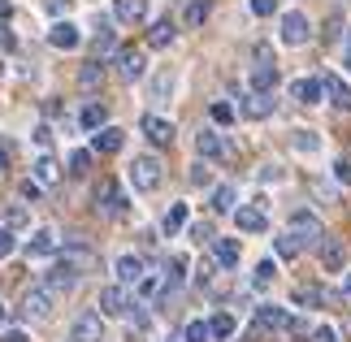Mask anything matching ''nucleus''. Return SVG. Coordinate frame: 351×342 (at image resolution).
Instances as JSON below:
<instances>
[{"label":"nucleus","instance_id":"obj_44","mask_svg":"<svg viewBox=\"0 0 351 342\" xmlns=\"http://www.w3.org/2000/svg\"><path fill=\"white\" fill-rule=\"evenodd\" d=\"M13 247H18V234H13L9 225H0V260L13 256Z\"/></svg>","mask_w":351,"mask_h":342},{"label":"nucleus","instance_id":"obj_45","mask_svg":"<svg viewBox=\"0 0 351 342\" xmlns=\"http://www.w3.org/2000/svg\"><path fill=\"white\" fill-rule=\"evenodd\" d=\"M191 182H195V186H208V182H213V169L204 165V160H195V165H191Z\"/></svg>","mask_w":351,"mask_h":342},{"label":"nucleus","instance_id":"obj_15","mask_svg":"<svg viewBox=\"0 0 351 342\" xmlns=\"http://www.w3.org/2000/svg\"><path fill=\"white\" fill-rule=\"evenodd\" d=\"M113 273H117V282H121V286H139V282H143V260L126 252V256H117Z\"/></svg>","mask_w":351,"mask_h":342},{"label":"nucleus","instance_id":"obj_46","mask_svg":"<svg viewBox=\"0 0 351 342\" xmlns=\"http://www.w3.org/2000/svg\"><path fill=\"white\" fill-rule=\"evenodd\" d=\"M334 182L351 186V160H334Z\"/></svg>","mask_w":351,"mask_h":342},{"label":"nucleus","instance_id":"obj_49","mask_svg":"<svg viewBox=\"0 0 351 342\" xmlns=\"http://www.w3.org/2000/svg\"><path fill=\"white\" fill-rule=\"evenodd\" d=\"M156 291H160V278H143V282H139V295H143V299H152Z\"/></svg>","mask_w":351,"mask_h":342},{"label":"nucleus","instance_id":"obj_50","mask_svg":"<svg viewBox=\"0 0 351 342\" xmlns=\"http://www.w3.org/2000/svg\"><path fill=\"white\" fill-rule=\"evenodd\" d=\"M261 182H282V165H261Z\"/></svg>","mask_w":351,"mask_h":342},{"label":"nucleus","instance_id":"obj_48","mask_svg":"<svg viewBox=\"0 0 351 342\" xmlns=\"http://www.w3.org/2000/svg\"><path fill=\"white\" fill-rule=\"evenodd\" d=\"M313 342H339V330H334V325H317V330H313Z\"/></svg>","mask_w":351,"mask_h":342},{"label":"nucleus","instance_id":"obj_29","mask_svg":"<svg viewBox=\"0 0 351 342\" xmlns=\"http://www.w3.org/2000/svg\"><path fill=\"white\" fill-rule=\"evenodd\" d=\"M57 178H61V165L52 156H39L35 160V182L39 186H57Z\"/></svg>","mask_w":351,"mask_h":342},{"label":"nucleus","instance_id":"obj_13","mask_svg":"<svg viewBox=\"0 0 351 342\" xmlns=\"http://www.w3.org/2000/svg\"><path fill=\"white\" fill-rule=\"evenodd\" d=\"M143 134L152 139L156 147H165V143H173V121H165V117H156V113H143Z\"/></svg>","mask_w":351,"mask_h":342},{"label":"nucleus","instance_id":"obj_28","mask_svg":"<svg viewBox=\"0 0 351 342\" xmlns=\"http://www.w3.org/2000/svg\"><path fill=\"white\" fill-rule=\"evenodd\" d=\"M291 147L300 156H317L321 152V134L317 130H291Z\"/></svg>","mask_w":351,"mask_h":342},{"label":"nucleus","instance_id":"obj_8","mask_svg":"<svg viewBox=\"0 0 351 342\" xmlns=\"http://www.w3.org/2000/svg\"><path fill=\"white\" fill-rule=\"evenodd\" d=\"M291 234L300 239V243H326V234H321V217L308 212V208L291 212Z\"/></svg>","mask_w":351,"mask_h":342},{"label":"nucleus","instance_id":"obj_26","mask_svg":"<svg viewBox=\"0 0 351 342\" xmlns=\"http://www.w3.org/2000/svg\"><path fill=\"white\" fill-rule=\"evenodd\" d=\"M173 87H178V74H173V70H160V74H152L147 100H169V95H173Z\"/></svg>","mask_w":351,"mask_h":342},{"label":"nucleus","instance_id":"obj_40","mask_svg":"<svg viewBox=\"0 0 351 342\" xmlns=\"http://www.w3.org/2000/svg\"><path fill=\"white\" fill-rule=\"evenodd\" d=\"M295 304L317 308V304H321V286H295Z\"/></svg>","mask_w":351,"mask_h":342},{"label":"nucleus","instance_id":"obj_3","mask_svg":"<svg viewBox=\"0 0 351 342\" xmlns=\"http://www.w3.org/2000/svg\"><path fill=\"white\" fill-rule=\"evenodd\" d=\"M96 304H100V317H130V295H126V286H104V291H100V299H96Z\"/></svg>","mask_w":351,"mask_h":342},{"label":"nucleus","instance_id":"obj_10","mask_svg":"<svg viewBox=\"0 0 351 342\" xmlns=\"http://www.w3.org/2000/svg\"><path fill=\"white\" fill-rule=\"evenodd\" d=\"M291 100L308 104V108L321 104V100H326V78H295V83H291Z\"/></svg>","mask_w":351,"mask_h":342},{"label":"nucleus","instance_id":"obj_58","mask_svg":"<svg viewBox=\"0 0 351 342\" xmlns=\"http://www.w3.org/2000/svg\"><path fill=\"white\" fill-rule=\"evenodd\" d=\"M343 295H347V299H351V269H347V273H343Z\"/></svg>","mask_w":351,"mask_h":342},{"label":"nucleus","instance_id":"obj_25","mask_svg":"<svg viewBox=\"0 0 351 342\" xmlns=\"http://www.w3.org/2000/svg\"><path fill=\"white\" fill-rule=\"evenodd\" d=\"M52 252H57V234H52V230H35V239L26 243V256H31V260H44Z\"/></svg>","mask_w":351,"mask_h":342},{"label":"nucleus","instance_id":"obj_31","mask_svg":"<svg viewBox=\"0 0 351 342\" xmlns=\"http://www.w3.org/2000/svg\"><path fill=\"white\" fill-rule=\"evenodd\" d=\"M274 278H278V265H274V260H261V265H256V273H252V286H256V291H269V286H274Z\"/></svg>","mask_w":351,"mask_h":342},{"label":"nucleus","instance_id":"obj_24","mask_svg":"<svg viewBox=\"0 0 351 342\" xmlns=\"http://www.w3.org/2000/svg\"><path fill=\"white\" fill-rule=\"evenodd\" d=\"M113 18L117 22H143L147 18V0H113Z\"/></svg>","mask_w":351,"mask_h":342},{"label":"nucleus","instance_id":"obj_22","mask_svg":"<svg viewBox=\"0 0 351 342\" xmlns=\"http://www.w3.org/2000/svg\"><path fill=\"white\" fill-rule=\"evenodd\" d=\"M239 256H243L239 239H213V260H217L221 269H234V265H239Z\"/></svg>","mask_w":351,"mask_h":342},{"label":"nucleus","instance_id":"obj_38","mask_svg":"<svg viewBox=\"0 0 351 342\" xmlns=\"http://www.w3.org/2000/svg\"><path fill=\"white\" fill-rule=\"evenodd\" d=\"M78 83H83V87H96V83H104V65H100V61L83 65V70H78Z\"/></svg>","mask_w":351,"mask_h":342},{"label":"nucleus","instance_id":"obj_19","mask_svg":"<svg viewBox=\"0 0 351 342\" xmlns=\"http://www.w3.org/2000/svg\"><path fill=\"white\" fill-rule=\"evenodd\" d=\"M234 225L243 230V234H265V230H269V217L261 208H234Z\"/></svg>","mask_w":351,"mask_h":342},{"label":"nucleus","instance_id":"obj_41","mask_svg":"<svg viewBox=\"0 0 351 342\" xmlns=\"http://www.w3.org/2000/svg\"><path fill=\"white\" fill-rule=\"evenodd\" d=\"M182 338H186V342H208V338H213V330H208V321H191Z\"/></svg>","mask_w":351,"mask_h":342},{"label":"nucleus","instance_id":"obj_61","mask_svg":"<svg viewBox=\"0 0 351 342\" xmlns=\"http://www.w3.org/2000/svg\"><path fill=\"white\" fill-rule=\"evenodd\" d=\"M347 48H351V35H347Z\"/></svg>","mask_w":351,"mask_h":342},{"label":"nucleus","instance_id":"obj_21","mask_svg":"<svg viewBox=\"0 0 351 342\" xmlns=\"http://www.w3.org/2000/svg\"><path fill=\"white\" fill-rule=\"evenodd\" d=\"M121 143H126V134H121V126H104V130H96V139H91V147H96V152H104V156L121 152Z\"/></svg>","mask_w":351,"mask_h":342},{"label":"nucleus","instance_id":"obj_34","mask_svg":"<svg viewBox=\"0 0 351 342\" xmlns=\"http://www.w3.org/2000/svg\"><path fill=\"white\" fill-rule=\"evenodd\" d=\"M300 247H304V243L295 239L291 230H287V234H278V239H274V252H278L282 260H295V256H300Z\"/></svg>","mask_w":351,"mask_h":342},{"label":"nucleus","instance_id":"obj_37","mask_svg":"<svg viewBox=\"0 0 351 342\" xmlns=\"http://www.w3.org/2000/svg\"><path fill=\"white\" fill-rule=\"evenodd\" d=\"M230 208H234V186L226 182V186L213 191V212H230Z\"/></svg>","mask_w":351,"mask_h":342},{"label":"nucleus","instance_id":"obj_56","mask_svg":"<svg viewBox=\"0 0 351 342\" xmlns=\"http://www.w3.org/2000/svg\"><path fill=\"white\" fill-rule=\"evenodd\" d=\"M5 18H13V5H9V0H0V22H5Z\"/></svg>","mask_w":351,"mask_h":342},{"label":"nucleus","instance_id":"obj_1","mask_svg":"<svg viewBox=\"0 0 351 342\" xmlns=\"http://www.w3.org/2000/svg\"><path fill=\"white\" fill-rule=\"evenodd\" d=\"M160 182H165V165H160L156 156H134V165H130V186L143 191V195H152Z\"/></svg>","mask_w":351,"mask_h":342},{"label":"nucleus","instance_id":"obj_60","mask_svg":"<svg viewBox=\"0 0 351 342\" xmlns=\"http://www.w3.org/2000/svg\"><path fill=\"white\" fill-rule=\"evenodd\" d=\"M0 325H5V304H0Z\"/></svg>","mask_w":351,"mask_h":342},{"label":"nucleus","instance_id":"obj_11","mask_svg":"<svg viewBox=\"0 0 351 342\" xmlns=\"http://www.w3.org/2000/svg\"><path fill=\"white\" fill-rule=\"evenodd\" d=\"M48 44H52V48H61V52H74L78 44H83V31H78L74 22H65V18H61V22H52V26H48Z\"/></svg>","mask_w":351,"mask_h":342},{"label":"nucleus","instance_id":"obj_5","mask_svg":"<svg viewBox=\"0 0 351 342\" xmlns=\"http://www.w3.org/2000/svg\"><path fill=\"white\" fill-rule=\"evenodd\" d=\"M70 338L74 342H104V317L100 312H78L70 325Z\"/></svg>","mask_w":351,"mask_h":342},{"label":"nucleus","instance_id":"obj_36","mask_svg":"<svg viewBox=\"0 0 351 342\" xmlns=\"http://www.w3.org/2000/svg\"><path fill=\"white\" fill-rule=\"evenodd\" d=\"M208 0H191V5H186V13H182V22L186 26H204V18H208Z\"/></svg>","mask_w":351,"mask_h":342},{"label":"nucleus","instance_id":"obj_47","mask_svg":"<svg viewBox=\"0 0 351 342\" xmlns=\"http://www.w3.org/2000/svg\"><path fill=\"white\" fill-rule=\"evenodd\" d=\"M252 13H256V18H274V13H278V0H252Z\"/></svg>","mask_w":351,"mask_h":342},{"label":"nucleus","instance_id":"obj_35","mask_svg":"<svg viewBox=\"0 0 351 342\" xmlns=\"http://www.w3.org/2000/svg\"><path fill=\"white\" fill-rule=\"evenodd\" d=\"M5 225L13 230V234H18V230H26V225H31V212H26L22 204H9V208H5Z\"/></svg>","mask_w":351,"mask_h":342},{"label":"nucleus","instance_id":"obj_51","mask_svg":"<svg viewBox=\"0 0 351 342\" xmlns=\"http://www.w3.org/2000/svg\"><path fill=\"white\" fill-rule=\"evenodd\" d=\"M31 139H35L39 147H48V143H52V126H35V134H31Z\"/></svg>","mask_w":351,"mask_h":342},{"label":"nucleus","instance_id":"obj_14","mask_svg":"<svg viewBox=\"0 0 351 342\" xmlns=\"http://www.w3.org/2000/svg\"><path fill=\"white\" fill-rule=\"evenodd\" d=\"M291 325V312L278 308V304H261L256 308V330H287Z\"/></svg>","mask_w":351,"mask_h":342},{"label":"nucleus","instance_id":"obj_43","mask_svg":"<svg viewBox=\"0 0 351 342\" xmlns=\"http://www.w3.org/2000/svg\"><path fill=\"white\" fill-rule=\"evenodd\" d=\"M186 278V256H173L169 260V278H165V286H178Z\"/></svg>","mask_w":351,"mask_h":342},{"label":"nucleus","instance_id":"obj_62","mask_svg":"<svg viewBox=\"0 0 351 342\" xmlns=\"http://www.w3.org/2000/svg\"><path fill=\"white\" fill-rule=\"evenodd\" d=\"M0 74H5V65H0Z\"/></svg>","mask_w":351,"mask_h":342},{"label":"nucleus","instance_id":"obj_57","mask_svg":"<svg viewBox=\"0 0 351 342\" xmlns=\"http://www.w3.org/2000/svg\"><path fill=\"white\" fill-rule=\"evenodd\" d=\"M0 169H9V147L0 143Z\"/></svg>","mask_w":351,"mask_h":342},{"label":"nucleus","instance_id":"obj_27","mask_svg":"<svg viewBox=\"0 0 351 342\" xmlns=\"http://www.w3.org/2000/svg\"><path fill=\"white\" fill-rule=\"evenodd\" d=\"M326 95H330L334 108H347V113H351V87L343 83L339 74H326Z\"/></svg>","mask_w":351,"mask_h":342},{"label":"nucleus","instance_id":"obj_54","mask_svg":"<svg viewBox=\"0 0 351 342\" xmlns=\"http://www.w3.org/2000/svg\"><path fill=\"white\" fill-rule=\"evenodd\" d=\"M195 278H199V286H208V282H213V265H199Z\"/></svg>","mask_w":351,"mask_h":342},{"label":"nucleus","instance_id":"obj_52","mask_svg":"<svg viewBox=\"0 0 351 342\" xmlns=\"http://www.w3.org/2000/svg\"><path fill=\"white\" fill-rule=\"evenodd\" d=\"M287 330H291L295 338H308V321H300V317H291V325H287Z\"/></svg>","mask_w":351,"mask_h":342},{"label":"nucleus","instance_id":"obj_6","mask_svg":"<svg viewBox=\"0 0 351 342\" xmlns=\"http://www.w3.org/2000/svg\"><path fill=\"white\" fill-rule=\"evenodd\" d=\"M96 208H100L104 217H126V212H130V199L121 195L117 182H100V191H96Z\"/></svg>","mask_w":351,"mask_h":342},{"label":"nucleus","instance_id":"obj_20","mask_svg":"<svg viewBox=\"0 0 351 342\" xmlns=\"http://www.w3.org/2000/svg\"><path fill=\"white\" fill-rule=\"evenodd\" d=\"M243 117H252V121H265L269 113H274V95H261V91H247V100H243L239 108Z\"/></svg>","mask_w":351,"mask_h":342},{"label":"nucleus","instance_id":"obj_23","mask_svg":"<svg viewBox=\"0 0 351 342\" xmlns=\"http://www.w3.org/2000/svg\"><path fill=\"white\" fill-rule=\"evenodd\" d=\"M78 126L91 130V134L104 130V126H109V108H104V104H83V113H78Z\"/></svg>","mask_w":351,"mask_h":342},{"label":"nucleus","instance_id":"obj_4","mask_svg":"<svg viewBox=\"0 0 351 342\" xmlns=\"http://www.w3.org/2000/svg\"><path fill=\"white\" fill-rule=\"evenodd\" d=\"M52 304H57V295H52L48 286H35V291L22 295V312H26L31 321H48V317H52Z\"/></svg>","mask_w":351,"mask_h":342},{"label":"nucleus","instance_id":"obj_32","mask_svg":"<svg viewBox=\"0 0 351 342\" xmlns=\"http://www.w3.org/2000/svg\"><path fill=\"white\" fill-rule=\"evenodd\" d=\"M208 330H213V338H234V330H239V325H234V317H230V312H217V317H213L208 321Z\"/></svg>","mask_w":351,"mask_h":342},{"label":"nucleus","instance_id":"obj_42","mask_svg":"<svg viewBox=\"0 0 351 342\" xmlns=\"http://www.w3.org/2000/svg\"><path fill=\"white\" fill-rule=\"evenodd\" d=\"M87 169H91V152H83V147H78V152H70V173L83 178Z\"/></svg>","mask_w":351,"mask_h":342},{"label":"nucleus","instance_id":"obj_17","mask_svg":"<svg viewBox=\"0 0 351 342\" xmlns=\"http://www.w3.org/2000/svg\"><path fill=\"white\" fill-rule=\"evenodd\" d=\"M173 39H178V22H173V18H156L152 31H147V48H169Z\"/></svg>","mask_w":351,"mask_h":342},{"label":"nucleus","instance_id":"obj_30","mask_svg":"<svg viewBox=\"0 0 351 342\" xmlns=\"http://www.w3.org/2000/svg\"><path fill=\"white\" fill-rule=\"evenodd\" d=\"M186 204H169V212H165V221H160V230H165V234H178V230L186 225Z\"/></svg>","mask_w":351,"mask_h":342},{"label":"nucleus","instance_id":"obj_12","mask_svg":"<svg viewBox=\"0 0 351 342\" xmlns=\"http://www.w3.org/2000/svg\"><path fill=\"white\" fill-rule=\"evenodd\" d=\"M195 152H199V160H221L226 152H230V143H226L217 130H199L195 134Z\"/></svg>","mask_w":351,"mask_h":342},{"label":"nucleus","instance_id":"obj_39","mask_svg":"<svg viewBox=\"0 0 351 342\" xmlns=\"http://www.w3.org/2000/svg\"><path fill=\"white\" fill-rule=\"evenodd\" d=\"M208 117L217 121V126H230V121H234V104H226V100H213V108H208Z\"/></svg>","mask_w":351,"mask_h":342},{"label":"nucleus","instance_id":"obj_18","mask_svg":"<svg viewBox=\"0 0 351 342\" xmlns=\"http://www.w3.org/2000/svg\"><path fill=\"white\" fill-rule=\"evenodd\" d=\"M247 83H252V91H261V95H274V87H278V65H274V61H261V65L252 70V78H247Z\"/></svg>","mask_w":351,"mask_h":342},{"label":"nucleus","instance_id":"obj_7","mask_svg":"<svg viewBox=\"0 0 351 342\" xmlns=\"http://www.w3.org/2000/svg\"><path fill=\"white\" fill-rule=\"evenodd\" d=\"M44 286L52 295H65V291H74L78 286V269L70 265V260H57V265H48V273H44Z\"/></svg>","mask_w":351,"mask_h":342},{"label":"nucleus","instance_id":"obj_59","mask_svg":"<svg viewBox=\"0 0 351 342\" xmlns=\"http://www.w3.org/2000/svg\"><path fill=\"white\" fill-rule=\"evenodd\" d=\"M343 65H347V70H351V48H347V52H343Z\"/></svg>","mask_w":351,"mask_h":342},{"label":"nucleus","instance_id":"obj_16","mask_svg":"<svg viewBox=\"0 0 351 342\" xmlns=\"http://www.w3.org/2000/svg\"><path fill=\"white\" fill-rule=\"evenodd\" d=\"M321 265H326V273H347V247L339 239L321 243Z\"/></svg>","mask_w":351,"mask_h":342},{"label":"nucleus","instance_id":"obj_53","mask_svg":"<svg viewBox=\"0 0 351 342\" xmlns=\"http://www.w3.org/2000/svg\"><path fill=\"white\" fill-rule=\"evenodd\" d=\"M65 9H70V0H48V13H57V18H61Z\"/></svg>","mask_w":351,"mask_h":342},{"label":"nucleus","instance_id":"obj_55","mask_svg":"<svg viewBox=\"0 0 351 342\" xmlns=\"http://www.w3.org/2000/svg\"><path fill=\"white\" fill-rule=\"evenodd\" d=\"M0 342H31V338H26V334H22V330H9V334H5V338H0Z\"/></svg>","mask_w":351,"mask_h":342},{"label":"nucleus","instance_id":"obj_33","mask_svg":"<svg viewBox=\"0 0 351 342\" xmlns=\"http://www.w3.org/2000/svg\"><path fill=\"white\" fill-rule=\"evenodd\" d=\"M91 48H96L100 57H104V52H113V26H109V18L96 22V39H91Z\"/></svg>","mask_w":351,"mask_h":342},{"label":"nucleus","instance_id":"obj_9","mask_svg":"<svg viewBox=\"0 0 351 342\" xmlns=\"http://www.w3.org/2000/svg\"><path fill=\"white\" fill-rule=\"evenodd\" d=\"M117 74L126 78V83L143 78V74H147V57H143V48H117Z\"/></svg>","mask_w":351,"mask_h":342},{"label":"nucleus","instance_id":"obj_2","mask_svg":"<svg viewBox=\"0 0 351 342\" xmlns=\"http://www.w3.org/2000/svg\"><path fill=\"white\" fill-rule=\"evenodd\" d=\"M278 39H282L287 48L308 44V39H313V22H308V13H300V9H287V13H282V22H278Z\"/></svg>","mask_w":351,"mask_h":342}]
</instances>
